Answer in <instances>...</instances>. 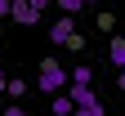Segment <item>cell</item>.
Instances as JSON below:
<instances>
[{
    "mask_svg": "<svg viewBox=\"0 0 125 116\" xmlns=\"http://www.w3.org/2000/svg\"><path fill=\"white\" fill-rule=\"evenodd\" d=\"M67 94H72V103H76V107H81V103H94V98H98V94H94V85H67Z\"/></svg>",
    "mask_w": 125,
    "mask_h": 116,
    "instance_id": "cell-5",
    "label": "cell"
},
{
    "mask_svg": "<svg viewBox=\"0 0 125 116\" xmlns=\"http://www.w3.org/2000/svg\"><path fill=\"white\" fill-rule=\"evenodd\" d=\"M72 85H94V67H72Z\"/></svg>",
    "mask_w": 125,
    "mask_h": 116,
    "instance_id": "cell-9",
    "label": "cell"
},
{
    "mask_svg": "<svg viewBox=\"0 0 125 116\" xmlns=\"http://www.w3.org/2000/svg\"><path fill=\"white\" fill-rule=\"evenodd\" d=\"M9 18H13V22H22V27H36V22H40V13L31 9V0H9Z\"/></svg>",
    "mask_w": 125,
    "mask_h": 116,
    "instance_id": "cell-3",
    "label": "cell"
},
{
    "mask_svg": "<svg viewBox=\"0 0 125 116\" xmlns=\"http://www.w3.org/2000/svg\"><path fill=\"white\" fill-rule=\"evenodd\" d=\"M107 58H112L116 67L125 72V40H121V36H112V45H107Z\"/></svg>",
    "mask_w": 125,
    "mask_h": 116,
    "instance_id": "cell-7",
    "label": "cell"
},
{
    "mask_svg": "<svg viewBox=\"0 0 125 116\" xmlns=\"http://www.w3.org/2000/svg\"><path fill=\"white\" fill-rule=\"evenodd\" d=\"M5 94L13 98V103H22V98H27V80H18V76H9V85H5Z\"/></svg>",
    "mask_w": 125,
    "mask_h": 116,
    "instance_id": "cell-8",
    "label": "cell"
},
{
    "mask_svg": "<svg viewBox=\"0 0 125 116\" xmlns=\"http://www.w3.org/2000/svg\"><path fill=\"white\" fill-rule=\"evenodd\" d=\"M5 116H27V112H22L18 103H9V107H5Z\"/></svg>",
    "mask_w": 125,
    "mask_h": 116,
    "instance_id": "cell-11",
    "label": "cell"
},
{
    "mask_svg": "<svg viewBox=\"0 0 125 116\" xmlns=\"http://www.w3.org/2000/svg\"><path fill=\"white\" fill-rule=\"evenodd\" d=\"M67 85H72V72L62 67L58 58H45L40 67H36V89L40 94H49V98L54 94H67Z\"/></svg>",
    "mask_w": 125,
    "mask_h": 116,
    "instance_id": "cell-1",
    "label": "cell"
},
{
    "mask_svg": "<svg viewBox=\"0 0 125 116\" xmlns=\"http://www.w3.org/2000/svg\"><path fill=\"white\" fill-rule=\"evenodd\" d=\"M76 116H107V112H103V98H94V103H81V107H76Z\"/></svg>",
    "mask_w": 125,
    "mask_h": 116,
    "instance_id": "cell-10",
    "label": "cell"
},
{
    "mask_svg": "<svg viewBox=\"0 0 125 116\" xmlns=\"http://www.w3.org/2000/svg\"><path fill=\"white\" fill-rule=\"evenodd\" d=\"M5 85H9V76H5V72H0V94H5Z\"/></svg>",
    "mask_w": 125,
    "mask_h": 116,
    "instance_id": "cell-14",
    "label": "cell"
},
{
    "mask_svg": "<svg viewBox=\"0 0 125 116\" xmlns=\"http://www.w3.org/2000/svg\"><path fill=\"white\" fill-rule=\"evenodd\" d=\"M116 85H121V89H125V72H121V76H116Z\"/></svg>",
    "mask_w": 125,
    "mask_h": 116,
    "instance_id": "cell-15",
    "label": "cell"
},
{
    "mask_svg": "<svg viewBox=\"0 0 125 116\" xmlns=\"http://www.w3.org/2000/svg\"><path fill=\"white\" fill-rule=\"evenodd\" d=\"M76 36H81V31H76V18H67V13H58V18L49 22V40H54V45H62V49H67Z\"/></svg>",
    "mask_w": 125,
    "mask_h": 116,
    "instance_id": "cell-2",
    "label": "cell"
},
{
    "mask_svg": "<svg viewBox=\"0 0 125 116\" xmlns=\"http://www.w3.org/2000/svg\"><path fill=\"white\" fill-rule=\"evenodd\" d=\"M31 9H36V13H45V9H49V0H31Z\"/></svg>",
    "mask_w": 125,
    "mask_h": 116,
    "instance_id": "cell-12",
    "label": "cell"
},
{
    "mask_svg": "<svg viewBox=\"0 0 125 116\" xmlns=\"http://www.w3.org/2000/svg\"><path fill=\"white\" fill-rule=\"evenodd\" d=\"M89 5H103V0H58V13L76 18V13H81V9H89Z\"/></svg>",
    "mask_w": 125,
    "mask_h": 116,
    "instance_id": "cell-4",
    "label": "cell"
},
{
    "mask_svg": "<svg viewBox=\"0 0 125 116\" xmlns=\"http://www.w3.org/2000/svg\"><path fill=\"white\" fill-rule=\"evenodd\" d=\"M9 18V0H0V22H5Z\"/></svg>",
    "mask_w": 125,
    "mask_h": 116,
    "instance_id": "cell-13",
    "label": "cell"
},
{
    "mask_svg": "<svg viewBox=\"0 0 125 116\" xmlns=\"http://www.w3.org/2000/svg\"><path fill=\"white\" fill-rule=\"evenodd\" d=\"M54 116H76V103H72V94H54Z\"/></svg>",
    "mask_w": 125,
    "mask_h": 116,
    "instance_id": "cell-6",
    "label": "cell"
}]
</instances>
